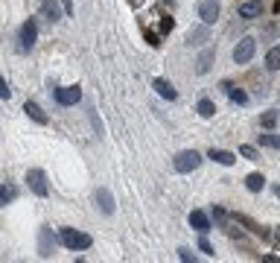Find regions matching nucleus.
I'll return each mask as SVG.
<instances>
[{"label": "nucleus", "mask_w": 280, "mask_h": 263, "mask_svg": "<svg viewBox=\"0 0 280 263\" xmlns=\"http://www.w3.org/2000/svg\"><path fill=\"white\" fill-rule=\"evenodd\" d=\"M58 237H61V246L70 251H88L93 246V237L85 234V231H79V228H61Z\"/></svg>", "instance_id": "1"}, {"label": "nucleus", "mask_w": 280, "mask_h": 263, "mask_svg": "<svg viewBox=\"0 0 280 263\" xmlns=\"http://www.w3.org/2000/svg\"><path fill=\"white\" fill-rule=\"evenodd\" d=\"M201 152H196V149H181L178 155L172 158V167H175V173H193V170H198L201 167Z\"/></svg>", "instance_id": "2"}, {"label": "nucleus", "mask_w": 280, "mask_h": 263, "mask_svg": "<svg viewBox=\"0 0 280 263\" xmlns=\"http://www.w3.org/2000/svg\"><path fill=\"white\" fill-rule=\"evenodd\" d=\"M58 243H61V237H56V234L50 231V225H41V231H38V254H41V257H53Z\"/></svg>", "instance_id": "3"}, {"label": "nucleus", "mask_w": 280, "mask_h": 263, "mask_svg": "<svg viewBox=\"0 0 280 263\" xmlns=\"http://www.w3.org/2000/svg\"><path fill=\"white\" fill-rule=\"evenodd\" d=\"M18 41H21V50H23V53H29V50L35 47V41H38V24H35V18H26V21L21 24Z\"/></svg>", "instance_id": "4"}, {"label": "nucleus", "mask_w": 280, "mask_h": 263, "mask_svg": "<svg viewBox=\"0 0 280 263\" xmlns=\"http://www.w3.org/2000/svg\"><path fill=\"white\" fill-rule=\"evenodd\" d=\"M53 96L58 106H76L82 100V88L79 85H58V88H53Z\"/></svg>", "instance_id": "5"}, {"label": "nucleus", "mask_w": 280, "mask_h": 263, "mask_svg": "<svg viewBox=\"0 0 280 263\" xmlns=\"http://www.w3.org/2000/svg\"><path fill=\"white\" fill-rule=\"evenodd\" d=\"M26 187L35 193V196H41L44 199L47 193H50V184H47V176H44V170H26Z\"/></svg>", "instance_id": "6"}, {"label": "nucleus", "mask_w": 280, "mask_h": 263, "mask_svg": "<svg viewBox=\"0 0 280 263\" xmlns=\"http://www.w3.org/2000/svg\"><path fill=\"white\" fill-rule=\"evenodd\" d=\"M254 53H257V41L251 36H245L236 47H233V61L236 64H248V61L254 59Z\"/></svg>", "instance_id": "7"}, {"label": "nucleus", "mask_w": 280, "mask_h": 263, "mask_svg": "<svg viewBox=\"0 0 280 263\" xmlns=\"http://www.w3.org/2000/svg\"><path fill=\"white\" fill-rule=\"evenodd\" d=\"M196 12H198V18H201V24H216L219 15H222V3L219 0H201Z\"/></svg>", "instance_id": "8"}, {"label": "nucleus", "mask_w": 280, "mask_h": 263, "mask_svg": "<svg viewBox=\"0 0 280 263\" xmlns=\"http://www.w3.org/2000/svg\"><path fill=\"white\" fill-rule=\"evenodd\" d=\"M93 205L99 208L102 216H111L114 214V196H111V190H108V187H96V190H93Z\"/></svg>", "instance_id": "9"}, {"label": "nucleus", "mask_w": 280, "mask_h": 263, "mask_svg": "<svg viewBox=\"0 0 280 263\" xmlns=\"http://www.w3.org/2000/svg\"><path fill=\"white\" fill-rule=\"evenodd\" d=\"M233 222H236V225H245L248 231H251V234H257V237L271 240V231H268V228H263L260 222H254V219H251L248 214H233Z\"/></svg>", "instance_id": "10"}, {"label": "nucleus", "mask_w": 280, "mask_h": 263, "mask_svg": "<svg viewBox=\"0 0 280 263\" xmlns=\"http://www.w3.org/2000/svg\"><path fill=\"white\" fill-rule=\"evenodd\" d=\"M210 41V24H201V26H193L187 32V47H201Z\"/></svg>", "instance_id": "11"}, {"label": "nucleus", "mask_w": 280, "mask_h": 263, "mask_svg": "<svg viewBox=\"0 0 280 263\" xmlns=\"http://www.w3.org/2000/svg\"><path fill=\"white\" fill-rule=\"evenodd\" d=\"M213 61H216V50H213V47H204V50H201V53L196 56V73H198V76L210 73Z\"/></svg>", "instance_id": "12"}, {"label": "nucleus", "mask_w": 280, "mask_h": 263, "mask_svg": "<svg viewBox=\"0 0 280 263\" xmlns=\"http://www.w3.org/2000/svg\"><path fill=\"white\" fill-rule=\"evenodd\" d=\"M152 88H155V91H158V96H163L166 103H175V100H178V91H175L172 82H169V79H163V76L152 79Z\"/></svg>", "instance_id": "13"}, {"label": "nucleus", "mask_w": 280, "mask_h": 263, "mask_svg": "<svg viewBox=\"0 0 280 263\" xmlns=\"http://www.w3.org/2000/svg\"><path fill=\"white\" fill-rule=\"evenodd\" d=\"M41 12H44V18L50 21V24H58L64 6H61V0H41Z\"/></svg>", "instance_id": "14"}, {"label": "nucleus", "mask_w": 280, "mask_h": 263, "mask_svg": "<svg viewBox=\"0 0 280 263\" xmlns=\"http://www.w3.org/2000/svg\"><path fill=\"white\" fill-rule=\"evenodd\" d=\"M187 219H190V228H193V231H198V234H207L210 228V216L204 214V211H190V216H187Z\"/></svg>", "instance_id": "15"}, {"label": "nucleus", "mask_w": 280, "mask_h": 263, "mask_svg": "<svg viewBox=\"0 0 280 263\" xmlns=\"http://www.w3.org/2000/svg\"><path fill=\"white\" fill-rule=\"evenodd\" d=\"M260 15H263V0H245V3H239V18L254 21Z\"/></svg>", "instance_id": "16"}, {"label": "nucleus", "mask_w": 280, "mask_h": 263, "mask_svg": "<svg viewBox=\"0 0 280 263\" xmlns=\"http://www.w3.org/2000/svg\"><path fill=\"white\" fill-rule=\"evenodd\" d=\"M207 158L210 161H216V164H222V167H233V164H236V155L228 152V149H213V146H210Z\"/></svg>", "instance_id": "17"}, {"label": "nucleus", "mask_w": 280, "mask_h": 263, "mask_svg": "<svg viewBox=\"0 0 280 263\" xmlns=\"http://www.w3.org/2000/svg\"><path fill=\"white\" fill-rule=\"evenodd\" d=\"M23 111H26V117L35 120L38 126H44V123H47V114L41 111V106H38L35 100H26V103H23Z\"/></svg>", "instance_id": "18"}, {"label": "nucleus", "mask_w": 280, "mask_h": 263, "mask_svg": "<svg viewBox=\"0 0 280 263\" xmlns=\"http://www.w3.org/2000/svg\"><path fill=\"white\" fill-rule=\"evenodd\" d=\"M222 91H225V94H228V100H231V103H236V106H245V103H248V94H245L242 88H233L231 82H222Z\"/></svg>", "instance_id": "19"}, {"label": "nucleus", "mask_w": 280, "mask_h": 263, "mask_svg": "<svg viewBox=\"0 0 280 263\" xmlns=\"http://www.w3.org/2000/svg\"><path fill=\"white\" fill-rule=\"evenodd\" d=\"M245 187L251 193H260L266 187V176H263V173H248V176H245Z\"/></svg>", "instance_id": "20"}, {"label": "nucleus", "mask_w": 280, "mask_h": 263, "mask_svg": "<svg viewBox=\"0 0 280 263\" xmlns=\"http://www.w3.org/2000/svg\"><path fill=\"white\" fill-rule=\"evenodd\" d=\"M196 111H198V114H201L204 120H210L213 114H216V103H213L210 96H201V100L196 103Z\"/></svg>", "instance_id": "21"}, {"label": "nucleus", "mask_w": 280, "mask_h": 263, "mask_svg": "<svg viewBox=\"0 0 280 263\" xmlns=\"http://www.w3.org/2000/svg\"><path fill=\"white\" fill-rule=\"evenodd\" d=\"M266 71H280V47H271L266 53Z\"/></svg>", "instance_id": "22"}, {"label": "nucleus", "mask_w": 280, "mask_h": 263, "mask_svg": "<svg viewBox=\"0 0 280 263\" xmlns=\"http://www.w3.org/2000/svg\"><path fill=\"white\" fill-rule=\"evenodd\" d=\"M15 196H18V190H15L12 184H3V187H0V205H12Z\"/></svg>", "instance_id": "23"}, {"label": "nucleus", "mask_w": 280, "mask_h": 263, "mask_svg": "<svg viewBox=\"0 0 280 263\" xmlns=\"http://www.w3.org/2000/svg\"><path fill=\"white\" fill-rule=\"evenodd\" d=\"M260 126H263V129H274V126H277V111H266V114H260Z\"/></svg>", "instance_id": "24"}, {"label": "nucleus", "mask_w": 280, "mask_h": 263, "mask_svg": "<svg viewBox=\"0 0 280 263\" xmlns=\"http://www.w3.org/2000/svg\"><path fill=\"white\" fill-rule=\"evenodd\" d=\"M213 219H216V225L219 228H228V214H225L222 205H213Z\"/></svg>", "instance_id": "25"}, {"label": "nucleus", "mask_w": 280, "mask_h": 263, "mask_svg": "<svg viewBox=\"0 0 280 263\" xmlns=\"http://www.w3.org/2000/svg\"><path fill=\"white\" fill-rule=\"evenodd\" d=\"M260 146H268V149H280V135H260Z\"/></svg>", "instance_id": "26"}, {"label": "nucleus", "mask_w": 280, "mask_h": 263, "mask_svg": "<svg viewBox=\"0 0 280 263\" xmlns=\"http://www.w3.org/2000/svg\"><path fill=\"white\" fill-rule=\"evenodd\" d=\"M239 155H242L245 161H260V152H257L251 144H242V146H239Z\"/></svg>", "instance_id": "27"}, {"label": "nucleus", "mask_w": 280, "mask_h": 263, "mask_svg": "<svg viewBox=\"0 0 280 263\" xmlns=\"http://www.w3.org/2000/svg\"><path fill=\"white\" fill-rule=\"evenodd\" d=\"M198 251L207 254V257H213V243L207 240V234H198Z\"/></svg>", "instance_id": "28"}, {"label": "nucleus", "mask_w": 280, "mask_h": 263, "mask_svg": "<svg viewBox=\"0 0 280 263\" xmlns=\"http://www.w3.org/2000/svg\"><path fill=\"white\" fill-rule=\"evenodd\" d=\"M178 260H190V263H196V254H193V251L190 249H178Z\"/></svg>", "instance_id": "29"}, {"label": "nucleus", "mask_w": 280, "mask_h": 263, "mask_svg": "<svg viewBox=\"0 0 280 263\" xmlns=\"http://www.w3.org/2000/svg\"><path fill=\"white\" fill-rule=\"evenodd\" d=\"M91 123H93V129H96V135L102 138V135H105V129H102V123H99V117H96V111H93V108H91Z\"/></svg>", "instance_id": "30"}, {"label": "nucleus", "mask_w": 280, "mask_h": 263, "mask_svg": "<svg viewBox=\"0 0 280 263\" xmlns=\"http://www.w3.org/2000/svg\"><path fill=\"white\" fill-rule=\"evenodd\" d=\"M172 26H175L172 18H163V21H161V32H163V36H169V32H172Z\"/></svg>", "instance_id": "31"}, {"label": "nucleus", "mask_w": 280, "mask_h": 263, "mask_svg": "<svg viewBox=\"0 0 280 263\" xmlns=\"http://www.w3.org/2000/svg\"><path fill=\"white\" fill-rule=\"evenodd\" d=\"M143 36H146V41H149V47H158V44H161V41H158V32H152V29H146Z\"/></svg>", "instance_id": "32"}, {"label": "nucleus", "mask_w": 280, "mask_h": 263, "mask_svg": "<svg viewBox=\"0 0 280 263\" xmlns=\"http://www.w3.org/2000/svg\"><path fill=\"white\" fill-rule=\"evenodd\" d=\"M9 96H12L9 85H6V82H0V100H9Z\"/></svg>", "instance_id": "33"}, {"label": "nucleus", "mask_w": 280, "mask_h": 263, "mask_svg": "<svg viewBox=\"0 0 280 263\" xmlns=\"http://www.w3.org/2000/svg\"><path fill=\"white\" fill-rule=\"evenodd\" d=\"M61 6H64V15H73V0H61Z\"/></svg>", "instance_id": "34"}, {"label": "nucleus", "mask_w": 280, "mask_h": 263, "mask_svg": "<svg viewBox=\"0 0 280 263\" xmlns=\"http://www.w3.org/2000/svg\"><path fill=\"white\" fill-rule=\"evenodd\" d=\"M274 15H280V0H277V3H274Z\"/></svg>", "instance_id": "35"}, {"label": "nucleus", "mask_w": 280, "mask_h": 263, "mask_svg": "<svg viewBox=\"0 0 280 263\" xmlns=\"http://www.w3.org/2000/svg\"><path fill=\"white\" fill-rule=\"evenodd\" d=\"M274 196H277V199H280V184H277V187H274Z\"/></svg>", "instance_id": "36"}]
</instances>
